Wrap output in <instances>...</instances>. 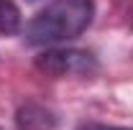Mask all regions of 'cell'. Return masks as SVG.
<instances>
[{"mask_svg": "<svg viewBox=\"0 0 133 130\" xmlns=\"http://www.w3.org/2000/svg\"><path fill=\"white\" fill-rule=\"evenodd\" d=\"M21 28V10L13 0H0V33H16Z\"/></svg>", "mask_w": 133, "mask_h": 130, "instance_id": "3957f363", "label": "cell"}, {"mask_svg": "<svg viewBox=\"0 0 133 130\" xmlns=\"http://www.w3.org/2000/svg\"><path fill=\"white\" fill-rule=\"evenodd\" d=\"M36 66L49 77H90L97 71V59L82 49H46L36 56Z\"/></svg>", "mask_w": 133, "mask_h": 130, "instance_id": "7a4b0ae2", "label": "cell"}, {"mask_svg": "<svg viewBox=\"0 0 133 130\" xmlns=\"http://www.w3.org/2000/svg\"><path fill=\"white\" fill-rule=\"evenodd\" d=\"M79 130H125V128H108V125H82Z\"/></svg>", "mask_w": 133, "mask_h": 130, "instance_id": "277c9868", "label": "cell"}, {"mask_svg": "<svg viewBox=\"0 0 133 130\" xmlns=\"http://www.w3.org/2000/svg\"><path fill=\"white\" fill-rule=\"evenodd\" d=\"M95 0H51L26 26V38L36 46H59L92 23Z\"/></svg>", "mask_w": 133, "mask_h": 130, "instance_id": "6da1fadb", "label": "cell"}]
</instances>
